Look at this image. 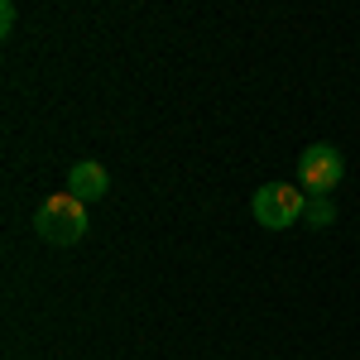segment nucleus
I'll return each instance as SVG.
<instances>
[{
	"label": "nucleus",
	"instance_id": "1",
	"mask_svg": "<svg viewBox=\"0 0 360 360\" xmlns=\"http://www.w3.org/2000/svg\"><path fill=\"white\" fill-rule=\"evenodd\" d=\"M34 231L49 245H77L86 236V202H77L72 193H53L34 212Z\"/></svg>",
	"mask_w": 360,
	"mask_h": 360
},
{
	"label": "nucleus",
	"instance_id": "2",
	"mask_svg": "<svg viewBox=\"0 0 360 360\" xmlns=\"http://www.w3.org/2000/svg\"><path fill=\"white\" fill-rule=\"evenodd\" d=\"M250 212L264 231H288V226L303 221L307 212V193H298L293 183H264L259 193L250 197Z\"/></svg>",
	"mask_w": 360,
	"mask_h": 360
},
{
	"label": "nucleus",
	"instance_id": "3",
	"mask_svg": "<svg viewBox=\"0 0 360 360\" xmlns=\"http://www.w3.org/2000/svg\"><path fill=\"white\" fill-rule=\"evenodd\" d=\"M298 178H303L307 193H336V183L346 178V159H341V149L327 144V139H317V144H307L303 154H298Z\"/></svg>",
	"mask_w": 360,
	"mask_h": 360
},
{
	"label": "nucleus",
	"instance_id": "4",
	"mask_svg": "<svg viewBox=\"0 0 360 360\" xmlns=\"http://www.w3.org/2000/svg\"><path fill=\"white\" fill-rule=\"evenodd\" d=\"M68 193L77 197V202H101V197L111 193V173L96 159H77V164L68 168Z\"/></svg>",
	"mask_w": 360,
	"mask_h": 360
},
{
	"label": "nucleus",
	"instance_id": "5",
	"mask_svg": "<svg viewBox=\"0 0 360 360\" xmlns=\"http://www.w3.org/2000/svg\"><path fill=\"white\" fill-rule=\"evenodd\" d=\"M303 221L312 226V231H327V226L336 221V202L327 193H307V212H303Z\"/></svg>",
	"mask_w": 360,
	"mask_h": 360
},
{
	"label": "nucleus",
	"instance_id": "6",
	"mask_svg": "<svg viewBox=\"0 0 360 360\" xmlns=\"http://www.w3.org/2000/svg\"><path fill=\"white\" fill-rule=\"evenodd\" d=\"M15 15H20L15 0H0V34H5V39H10V29H15Z\"/></svg>",
	"mask_w": 360,
	"mask_h": 360
}]
</instances>
